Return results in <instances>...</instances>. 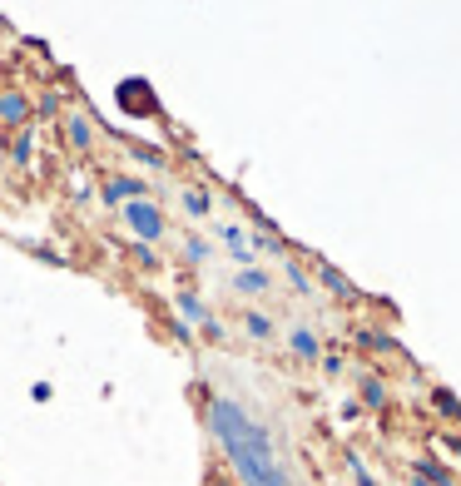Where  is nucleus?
<instances>
[{
    "instance_id": "21",
    "label": "nucleus",
    "mask_w": 461,
    "mask_h": 486,
    "mask_svg": "<svg viewBox=\"0 0 461 486\" xmlns=\"http://www.w3.org/2000/svg\"><path fill=\"white\" fill-rule=\"evenodd\" d=\"M342 461H348V472H352V486H382V482H377V472L362 461V451H348Z\"/></svg>"
},
{
    "instance_id": "12",
    "label": "nucleus",
    "mask_w": 461,
    "mask_h": 486,
    "mask_svg": "<svg viewBox=\"0 0 461 486\" xmlns=\"http://www.w3.org/2000/svg\"><path fill=\"white\" fill-rule=\"evenodd\" d=\"M238 323H243V337H249V343H273L278 337V323L268 318V312H258V308H243Z\"/></svg>"
},
{
    "instance_id": "13",
    "label": "nucleus",
    "mask_w": 461,
    "mask_h": 486,
    "mask_svg": "<svg viewBox=\"0 0 461 486\" xmlns=\"http://www.w3.org/2000/svg\"><path fill=\"white\" fill-rule=\"evenodd\" d=\"M184 213L194 219V224H209L213 219V189H204V184L184 189Z\"/></svg>"
},
{
    "instance_id": "1",
    "label": "nucleus",
    "mask_w": 461,
    "mask_h": 486,
    "mask_svg": "<svg viewBox=\"0 0 461 486\" xmlns=\"http://www.w3.org/2000/svg\"><path fill=\"white\" fill-rule=\"evenodd\" d=\"M204 427L219 442L238 486H298V472H293L278 432L249 402L228 397V392H209L204 397Z\"/></svg>"
},
{
    "instance_id": "27",
    "label": "nucleus",
    "mask_w": 461,
    "mask_h": 486,
    "mask_svg": "<svg viewBox=\"0 0 461 486\" xmlns=\"http://www.w3.org/2000/svg\"><path fill=\"white\" fill-rule=\"evenodd\" d=\"M169 337H174V343H194V333H188V323H169Z\"/></svg>"
},
{
    "instance_id": "24",
    "label": "nucleus",
    "mask_w": 461,
    "mask_h": 486,
    "mask_svg": "<svg viewBox=\"0 0 461 486\" xmlns=\"http://www.w3.org/2000/svg\"><path fill=\"white\" fill-rule=\"evenodd\" d=\"M129 258H134L139 268H159V253H154L150 243H129Z\"/></svg>"
},
{
    "instance_id": "22",
    "label": "nucleus",
    "mask_w": 461,
    "mask_h": 486,
    "mask_svg": "<svg viewBox=\"0 0 461 486\" xmlns=\"http://www.w3.org/2000/svg\"><path fill=\"white\" fill-rule=\"evenodd\" d=\"M213 234L224 238L228 249H238V243H249V228H243V224H234V219H213Z\"/></svg>"
},
{
    "instance_id": "29",
    "label": "nucleus",
    "mask_w": 461,
    "mask_h": 486,
    "mask_svg": "<svg viewBox=\"0 0 461 486\" xmlns=\"http://www.w3.org/2000/svg\"><path fill=\"white\" fill-rule=\"evenodd\" d=\"M407 486H432V482H422V476H411V472H407Z\"/></svg>"
},
{
    "instance_id": "3",
    "label": "nucleus",
    "mask_w": 461,
    "mask_h": 486,
    "mask_svg": "<svg viewBox=\"0 0 461 486\" xmlns=\"http://www.w3.org/2000/svg\"><path fill=\"white\" fill-rule=\"evenodd\" d=\"M278 278L263 268V263H253V268H234V278H228V288H234L238 298H268L273 293Z\"/></svg>"
},
{
    "instance_id": "10",
    "label": "nucleus",
    "mask_w": 461,
    "mask_h": 486,
    "mask_svg": "<svg viewBox=\"0 0 461 486\" xmlns=\"http://www.w3.org/2000/svg\"><path fill=\"white\" fill-rule=\"evenodd\" d=\"M387 397H392V392H387L382 373H373V367H367V373H357V407L382 412V407H387Z\"/></svg>"
},
{
    "instance_id": "28",
    "label": "nucleus",
    "mask_w": 461,
    "mask_h": 486,
    "mask_svg": "<svg viewBox=\"0 0 461 486\" xmlns=\"http://www.w3.org/2000/svg\"><path fill=\"white\" fill-rule=\"evenodd\" d=\"M35 110H40V114H45V120H50V114H55V110H60V100H55V95H45V100H40V104H35Z\"/></svg>"
},
{
    "instance_id": "18",
    "label": "nucleus",
    "mask_w": 461,
    "mask_h": 486,
    "mask_svg": "<svg viewBox=\"0 0 461 486\" xmlns=\"http://www.w3.org/2000/svg\"><path fill=\"white\" fill-rule=\"evenodd\" d=\"M357 348H367V352H397V337L392 333H382V328H357Z\"/></svg>"
},
{
    "instance_id": "6",
    "label": "nucleus",
    "mask_w": 461,
    "mask_h": 486,
    "mask_svg": "<svg viewBox=\"0 0 461 486\" xmlns=\"http://www.w3.org/2000/svg\"><path fill=\"white\" fill-rule=\"evenodd\" d=\"M312 288H327V293H333L337 303H357V288H352L348 278L337 274V268H333L327 258H318V263H312Z\"/></svg>"
},
{
    "instance_id": "8",
    "label": "nucleus",
    "mask_w": 461,
    "mask_h": 486,
    "mask_svg": "<svg viewBox=\"0 0 461 486\" xmlns=\"http://www.w3.org/2000/svg\"><path fill=\"white\" fill-rule=\"evenodd\" d=\"M30 95L26 89H0V125H11V129H26V120H30Z\"/></svg>"
},
{
    "instance_id": "25",
    "label": "nucleus",
    "mask_w": 461,
    "mask_h": 486,
    "mask_svg": "<svg viewBox=\"0 0 461 486\" xmlns=\"http://www.w3.org/2000/svg\"><path fill=\"white\" fill-rule=\"evenodd\" d=\"M228 258H234V268H253V263H258V253H253L249 243H238V249H228Z\"/></svg>"
},
{
    "instance_id": "26",
    "label": "nucleus",
    "mask_w": 461,
    "mask_h": 486,
    "mask_svg": "<svg viewBox=\"0 0 461 486\" xmlns=\"http://www.w3.org/2000/svg\"><path fill=\"white\" fill-rule=\"evenodd\" d=\"M318 362H323V373H327V377H342V367H348V362L337 358V352H323Z\"/></svg>"
},
{
    "instance_id": "20",
    "label": "nucleus",
    "mask_w": 461,
    "mask_h": 486,
    "mask_svg": "<svg viewBox=\"0 0 461 486\" xmlns=\"http://www.w3.org/2000/svg\"><path fill=\"white\" fill-rule=\"evenodd\" d=\"M432 407L447 417V422H461V397L457 392H447V387H432Z\"/></svg>"
},
{
    "instance_id": "11",
    "label": "nucleus",
    "mask_w": 461,
    "mask_h": 486,
    "mask_svg": "<svg viewBox=\"0 0 461 486\" xmlns=\"http://www.w3.org/2000/svg\"><path fill=\"white\" fill-rule=\"evenodd\" d=\"M174 308H179V318H184V323H194V328L213 318V308L204 303V293H194V288H179V293H174Z\"/></svg>"
},
{
    "instance_id": "7",
    "label": "nucleus",
    "mask_w": 461,
    "mask_h": 486,
    "mask_svg": "<svg viewBox=\"0 0 461 486\" xmlns=\"http://www.w3.org/2000/svg\"><path fill=\"white\" fill-rule=\"evenodd\" d=\"M65 144L75 154H89L95 150V120H89L85 110H70L65 114Z\"/></svg>"
},
{
    "instance_id": "4",
    "label": "nucleus",
    "mask_w": 461,
    "mask_h": 486,
    "mask_svg": "<svg viewBox=\"0 0 461 486\" xmlns=\"http://www.w3.org/2000/svg\"><path fill=\"white\" fill-rule=\"evenodd\" d=\"M114 100L125 114H159V100H154L150 80H125V85L114 89Z\"/></svg>"
},
{
    "instance_id": "14",
    "label": "nucleus",
    "mask_w": 461,
    "mask_h": 486,
    "mask_svg": "<svg viewBox=\"0 0 461 486\" xmlns=\"http://www.w3.org/2000/svg\"><path fill=\"white\" fill-rule=\"evenodd\" d=\"M179 258L188 263V268H204V263H213V243L204 234H184V243H179Z\"/></svg>"
},
{
    "instance_id": "19",
    "label": "nucleus",
    "mask_w": 461,
    "mask_h": 486,
    "mask_svg": "<svg viewBox=\"0 0 461 486\" xmlns=\"http://www.w3.org/2000/svg\"><path fill=\"white\" fill-rule=\"evenodd\" d=\"M249 249H253V253H268V258H278V263L288 258V243L273 234V228H258V234L249 238Z\"/></svg>"
},
{
    "instance_id": "5",
    "label": "nucleus",
    "mask_w": 461,
    "mask_h": 486,
    "mask_svg": "<svg viewBox=\"0 0 461 486\" xmlns=\"http://www.w3.org/2000/svg\"><path fill=\"white\" fill-rule=\"evenodd\" d=\"M100 199L104 204H129V199H150V184L139 174H110L100 184Z\"/></svg>"
},
{
    "instance_id": "9",
    "label": "nucleus",
    "mask_w": 461,
    "mask_h": 486,
    "mask_svg": "<svg viewBox=\"0 0 461 486\" xmlns=\"http://www.w3.org/2000/svg\"><path fill=\"white\" fill-rule=\"evenodd\" d=\"M288 352H293L298 362H318V358H323V337L312 333L308 323H293V328H288Z\"/></svg>"
},
{
    "instance_id": "15",
    "label": "nucleus",
    "mask_w": 461,
    "mask_h": 486,
    "mask_svg": "<svg viewBox=\"0 0 461 486\" xmlns=\"http://www.w3.org/2000/svg\"><path fill=\"white\" fill-rule=\"evenodd\" d=\"M5 154H11L15 169H26V164L35 159V129H15V135L5 139Z\"/></svg>"
},
{
    "instance_id": "17",
    "label": "nucleus",
    "mask_w": 461,
    "mask_h": 486,
    "mask_svg": "<svg viewBox=\"0 0 461 486\" xmlns=\"http://www.w3.org/2000/svg\"><path fill=\"white\" fill-rule=\"evenodd\" d=\"M411 476H422V482H432V486H457L451 467H442V461H432V457H417V461H411Z\"/></svg>"
},
{
    "instance_id": "23",
    "label": "nucleus",
    "mask_w": 461,
    "mask_h": 486,
    "mask_svg": "<svg viewBox=\"0 0 461 486\" xmlns=\"http://www.w3.org/2000/svg\"><path fill=\"white\" fill-rule=\"evenodd\" d=\"M199 337H204V343H213V348H219V343H228V328L219 323V318H209V323H199Z\"/></svg>"
},
{
    "instance_id": "16",
    "label": "nucleus",
    "mask_w": 461,
    "mask_h": 486,
    "mask_svg": "<svg viewBox=\"0 0 461 486\" xmlns=\"http://www.w3.org/2000/svg\"><path fill=\"white\" fill-rule=\"evenodd\" d=\"M283 278H288V288H293L298 298H312V293H318V288H312V274H308V268H303L298 258H293V253H288V258H283Z\"/></svg>"
},
{
    "instance_id": "2",
    "label": "nucleus",
    "mask_w": 461,
    "mask_h": 486,
    "mask_svg": "<svg viewBox=\"0 0 461 486\" xmlns=\"http://www.w3.org/2000/svg\"><path fill=\"white\" fill-rule=\"evenodd\" d=\"M119 224L134 234V243H164L169 238V219H164V209L154 199H129V204H119Z\"/></svg>"
}]
</instances>
